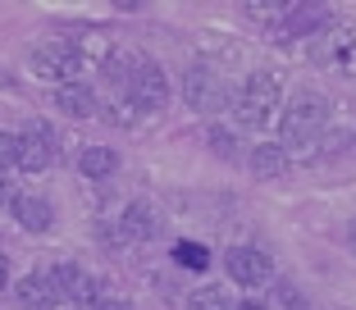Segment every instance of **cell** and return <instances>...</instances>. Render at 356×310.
I'll return each instance as SVG.
<instances>
[{
	"label": "cell",
	"instance_id": "1",
	"mask_svg": "<svg viewBox=\"0 0 356 310\" xmlns=\"http://www.w3.org/2000/svg\"><path fill=\"white\" fill-rule=\"evenodd\" d=\"M325 128H329V101L320 92H297L293 101H283L279 114V146L293 155H311L315 146L325 142Z\"/></svg>",
	"mask_w": 356,
	"mask_h": 310
},
{
	"label": "cell",
	"instance_id": "2",
	"mask_svg": "<svg viewBox=\"0 0 356 310\" xmlns=\"http://www.w3.org/2000/svg\"><path fill=\"white\" fill-rule=\"evenodd\" d=\"M279 114H283V83H279V73H270V69L247 73L242 87H238V101H233V124L261 133V128L279 124Z\"/></svg>",
	"mask_w": 356,
	"mask_h": 310
},
{
	"label": "cell",
	"instance_id": "3",
	"mask_svg": "<svg viewBox=\"0 0 356 310\" xmlns=\"http://www.w3.org/2000/svg\"><path fill=\"white\" fill-rule=\"evenodd\" d=\"M183 101H188V110L197 114H224L233 110V101H238V87H229V78H224L220 69H210V64H192V69H183Z\"/></svg>",
	"mask_w": 356,
	"mask_h": 310
},
{
	"label": "cell",
	"instance_id": "4",
	"mask_svg": "<svg viewBox=\"0 0 356 310\" xmlns=\"http://www.w3.org/2000/svg\"><path fill=\"white\" fill-rule=\"evenodd\" d=\"M124 96H128V105H133V110H142V114L165 110V105H169V73L160 69L156 60L137 55L133 73H128V83H124Z\"/></svg>",
	"mask_w": 356,
	"mask_h": 310
},
{
	"label": "cell",
	"instance_id": "5",
	"mask_svg": "<svg viewBox=\"0 0 356 310\" xmlns=\"http://www.w3.org/2000/svg\"><path fill=\"white\" fill-rule=\"evenodd\" d=\"M311 60L320 64V69H334V73L356 78V23H338L334 19L311 42Z\"/></svg>",
	"mask_w": 356,
	"mask_h": 310
},
{
	"label": "cell",
	"instance_id": "6",
	"mask_svg": "<svg viewBox=\"0 0 356 310\" xmlns=\"http://www.w3.org/2000/svg\"><path fill=\"white\" fill-rule=\"evenodd\" d=\"M28 69H32V78H42V83L69 87V83H78V73H83V55L74 51V42H42L28 55Z\"/></svg>",
	"mask_w": 356,
	"mask_h": 310
},
{
	"label": "cell",
	"instance_id": "7",
	"mask_svg": "<svg viewBox=\"0 0 356 310\" xmlns=\"http://www.w3.org/2000/svg\"><path fill=\"white\" fill-rule=\"evenodd\" d=\"M224 269H229V279L247 292H261V288L274 283V256L261 251V247H247V242L224 251Z\"/></svg>",
	"mask_w": 356,
	"mask_h": 310
},
{
	"label": "cell",
	"instance_id": "8",
	"mask_svg": "<svg viewBox=\"0 0 356 310\" xmlns=\"http://www.w3.org/2000/svg\"><path fill=\"white\" fill-rule=\"evenodd\" d=\"M55 155H60L55 128L42 124V119H32V124L19 133V169L23 174H46V169L55 165Z\"/></svg>",
	"mask_w": 356,
	"mask_h": 310
},
{
	"label": "cell",
	"instance_id": "9",
	"mask_svg": "<svg viewBox=\"0 0 356 310\" xmlns=\"http://www.w3.org/2000/svg\"><path fill=\"white\" fill-rule=\"evenodd\" d=\"M51 283L55 292H60V301H69V306H96V279L87 274L83 265H74V260H60V265H51Z\"/></svg>",
	"mask_w": 356,
	"mask_h": 310
},
{
	"label": "cell",
	"instance_id": "10",
	"mask_svg": "<svg viewBox=\"0 0 356 310\" xmlns=\"http://www.w3.org/2000/svg\"><path fill=\"white\" fill-rule=\"evenodd\" d=\"M14 301H19V310H55V306H64L60 292H55V283H51V269H32V274H23V279H14Z\"/></svg>",
	"mask_w": 356,
	"mask_h": 310
},
{
	"label": "cell",
	"instance_id": "11",
	"mask_svg": "<svg viewBox=\"0 0 356 310\" xmlns=\"http://www.w3.org/2000/svg\"><path fill=\"white\" fill-rule=\"evenodd\" d=\"M10 215H14V224H19L23 233H51L55 228V206L46 197H37V192H14Z\"/></svg>",
	"mask_w": 356,
	"mask_h": 310
},
{
	"label": "cell",
	"instance_id": "12",
	"mask_svg": "<svg viewBox=\"0 0 356 310\" xmlns=\"http://www.w3.org/2000/svg\"><path fill=\"white\" fill-rule=\"evenodd\" d=\"M334 23V14L325 5H293V14L274 28V37H297V42H315L320 32Z\"/></svg>",
	"mask_w": 356,
	"mask_h": 310
},
{
	"label": "cell",
	"instance_id": "13",
	"mask_svg": "<svg viewBox=\"0 0 356 310\" xmlns=\"http://www.w3.org/2000/svg\"><path fill=\"white\" fill-rule=\"evenodd\" d=\"M119 233L128 242H151L160 233V210L151 201H128L124 215H119Z\"/></svg>",
	"mask_w": 356,
	"mask_h": 310
},
{
	"label": "cell",
	"instance_id": "14",
	"mask_svg": "<svg viewBox=\"0 0 356 310\" xmlns=\"http://www.w3.org/2000/svg\"><path fill=\"white\" fill-rule=\"evenodd\" d=\"M55 105H60L69 119H96V114H101V96H96L87 83L55 87Z\"/></svg>",
	"mask_w": 356,
	"mask_h": 310
},
{
	"label": "cell",
	"instance_id": "15",
	"mask_svg": "<svg viewBox=\"0 0 356 310\" xmlns=\"http://www.w3.org/2000/svg\"><path fill=\"white\" fill-rule=\"evenodd\" d=\"M288 151H283L279 142H256L252 151H247V169H252L256 178H283L288 174Z\"/></svg>",
	"mask_w": 356,
	"mask_h": 310
},
{
	"label": "cell",
	"instance_id": "16",
	"mask_svg": "<svg viewBox=\"0 0 356 310\" xmlns=\"http://www.w3.org/2000/svg\"><path fill=\"white\" fill-rule=\"evenodd\" d=\"M115 169H119V151L115 146H83V155H78V174L92 178V183H105Z\"/></svg>",
	"mask_w": 356,
	"mask_h": 310
},
{
	"label": "cell",
	"instance_id": "17",
	"mask_svg": "<svg viewBox=\"0 0 356 310\" xmlns=\"http://www.w3.org/2000/svg\"><path fill=\"white\" fill-rule=\"evenodd\" d=\"M238 301H233L229 288H220V283H201V288L188 292V310H233Z\"/></svg>",
	"mask_w": 356,
	"mask_h": 310
},
{
	"label": "cell",
	"instance_id": "18",
	"mask_svg": "<svg viewBox=\"0 0 356 310\" xmlns=\"http://www.w3.org/2000/svg\"><path fill=\"white\" fill-rule=\"evenodd\" d=\"M206 142H210V151L224 155V160H233V155H238V137H233V128H224V124H210L206 128Z\"/></svg>",
	"mask_w": 356,
	"mask_h": 310
},
{
	"label": "cell",
	"instance_id": "19",
	"mask_svg": "<svg viewBox=\"0 0 356 310\" xmlns=\"http://www.w3.org/2000/svg\"><path fill=\"white\" fill-rule=\"evenodd\" d=\"M174 260L183 269H206L210 265V251L201 247V242H178V247H174Z\"/></svg>",
	"mask_w": 356,
	"mask_h": 310
},
{
	"label": "cell",
	"instance_id": "20",
	"mask_svg": "<svg viewBox=\"0 0 356 310\" xmlns=\"http://www.w3.org/2000/svg\"><path fill=\"white\" fill-rule=\"evenodd\" d=\"M5 169H19V133L0 128V174Z\"/></svg>",
	"mask_w": 356,
	"mask_h": 310
},
{
	"label": "cell",
	"instance_id": "21",
	"mask_svg": "<svg viewBox=\"0 0 356 310\" xmlns=\"http://www.w3.org/2000/svg\"><path fill=\"white\" fill-rule=\"evenodd\" d=\"M274 306H279V310H311V306H306V297L297 288H288V283L274 292Z\"/></svg>",
	"mask_w": 356,
	"mask_h": 310
},
{
	"label": "cell",
	"instance_id": "22",
	"mask_svg": "<svg viewBox=\"0 0 356 310\" xmlns=\"http://www.w3.org/2000/svg\"><path fill=\"white\" fill-rule=\"evenodd\" d=\"M233 310H270V306H265V297H261V292H247V297H242Z\"/></svg>",
	"mask_w": 356,
	"mask_h": 310
},
{
	"label": "cell",
	"instance_id": "23",
	"mask_svg": "<svg viewBox=\"0 0 356 310\" xmlns=\"http://www.w3.org/2000/svg\"><path fill=\"white\" fill-rule=\"evenodd\" d=\"M92 310H133V306H128V301H119V297H101Z\"/></svg>",
	"mask_w": 356,
	"mask_h": 310
},
{
	"label": "cell",
	"instance_id": "24",
	"mask_svg": "<svg viewBox=\"0 0 356 310\" xmlns=\"http://www.w3.org/2000/svg\"><path fill=\"white\" fill-rule=\"evenodd\" d=\"M10 288V256H5V251H0V292Z\"/></svg>",
	"mask_w": 356,
	"mask_h": 310
},
{
	"label": "cell",
	"instance_id": "25",
	"mask_svg": "<svg viewBox=\"0 0 356 310\" xmlns=\"http://www.w3.org/2000/svg\"><path fill=\"white\" fill-rule=\"evenodd\" d=\"M10 201H14V192H10V183L0 178V206H10Z\"/></svg>",
	"mask_w": 356,
	"mask_h": 310
},
{
	"label": "cell",
	"instance_id": "26",
	"mask_svg": "<svg viewBox=\"0 0 356 310\" xmlns=\"http://www.w3.org/2000/svg\"><path fill=\"white\" fill-rule=\"evenodd\" d=\"M352 251H356V228H352Z\"/></svg>",
	"mask_w": 356,
	"mask_h": 310
}]
</instances>
